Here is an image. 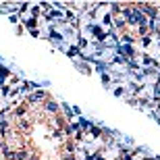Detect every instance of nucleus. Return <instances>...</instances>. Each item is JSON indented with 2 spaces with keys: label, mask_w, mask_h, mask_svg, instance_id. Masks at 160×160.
Instances as JSON below:
<instances>
[{
  "label": "nucleus",
  "mask_w": 160,
  "mask_h": 160,
  "mask_svg": "<svg viewBox=\"0 0 160 160\" xmlns=\"http://www.w3.org/2000/svg\"><path fill=\"white\" fill-rule=\"evenodd\" d=\"M4 114L17 125L23 137L25 160L75 158V135L65 108L48 92L23 96Z\"/></svg>",
  "instance_id": "f257e3e1"
},
{
  "label": "nucleus",
  "mask_w": 160,
  "mask_h": 160,
  "mask_svg": "<svg viewBox=\"0 0 160 160\" xmlns=\"http://www.w3.org/2000/svg\"><path fill=\"white\" fill-rule=\"evenodd\" d=\"M110 19H112V27L121 40L137 44L152 31L154 6L137 4V2L110 4Z\"/></svg>",
  "instance_id": "f03ea898"
},
{
  "label": "nucleus",
  "mask_w": 160,
  "mask_h": 160,
  "mask_svg": "<svg viewBox=\"0 0 160 160\" xmlns=\"http://www.w3.org/2000/svg\"><path fill=\"white\" fill-rule=\"evenodd\" d=\"M79 33L83 38V44H108L114 38V27L110 19V4L92 6L79 17Z\"/></svg>",
  "instance_id": "7ed1b4c3"
},
{
  "label": "nucleus",
  "mask_w": 160,
  "mask_h": 160,
  "mask_svg": "<svg viewBox=\"0 0 160 160\" xmlns=\"http://www.w3.org/2000/svg\"><path fill=\"white\" fill-rule=\"evenodd\" d=\"M21 89H23V81L8 67L0 65V112H4L6 108H11L12 104L21 100L19 96Z\"/></svg>",
  "instance_id": "20e7f679"
},
{
  "label": "nucleus",
  "mask_w": 160,
  "mask_h": 160,
  "mask_svg": "<svg viewBox=\"0 0 160 160\" xmlns=\"http://www.w3.org/2000/svg\"><path fill=\"white\" fill-rule=\"evenodd\" d=\"M0 160H8L6 150H4V143H2V133H0Z\"/></svg>",
  "instance_id": "39448f33"
},
{
  "label": "nucleus",
  "mask_w": 160,
  "mask_h": 160,
  "mask_svg": "<svg viewBox=\"0 0 160 160\" xmlns=\"http://www.w3.org/2000/svg\"><path fill=\"white\" fill-rule=\"evenodd\" d=\"M69 160H75V158H69Z\"/></svg>",
  "instance_id": "423d86ee"
}]
</instances>
